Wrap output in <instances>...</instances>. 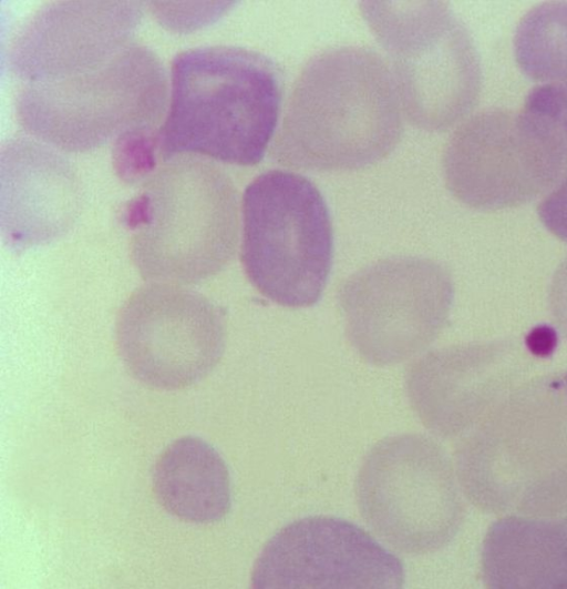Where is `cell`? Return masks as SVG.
<instances>
[{
	"mask_svg": "<svg viewBox=\"0 0 567 589\" xmlns=\"http://www.w3.org/2000/svg\"><path fill=\"white\" fill-rule=\"evenodd\" d=\"M166 91L158 58L133 41L63 78L20 84L16 110L37 140L58 150L86 151L128 132L158 130Z\"/></svg>",
	"mask_w": 567,
	"mask_h": 589,
	"instance_id": "obj_5",
	"label": "cell"
},
{
	"mask_svg": "<svg viewBox=\"0 0 567 589\" xmlns=\"http://www.w3.org/2000/svg\"><path fill=\"white\" fill-rule=\"evenodd\" d=\"M534 365L532 351L518 339L452 345L410 365L406 395L433 435L458 440L526 380Z\"/></svg>",
	"mask_w": 567,
	"mask_h": 589,
	"instance_id": "obj_12",
	"label": "cell"
},
{
	"mask_svg": "<svg viewBox=\"0 0 567 589\" xmlns=\"http://www.w3.org/2000/svg\"><path fill=\"white\" fill-rule=\"evenodd\" d=\"M403 114L392 72L380 54L363 45L328 48L299 72L271 155L296 170L363 169L396 146Z\"/></svg>",
	"mask_w": 567,
	"mask_h": 589,
	"instance_id": "obj_1",
	"label": "cell"
},
{
	"mask_svg": "<svg viewBox=\"0 0 567 589\" xmlns=\"http://www.w3.org/2000/svg\"><path fill=\"white\" fill-rule=\"evenodd\" d=\"M158 151V130L128 132L113 143V162L118 175L138 181L152 173Z\"/></svg>",
	"mask_w": 567,
	"mask_h": 589,
	"instance_id": "obj_19",
	"label": "cell"
},
{
	"mask_svg": "<svg viewBox=\"0 0 567 589\" xmlns=\"http://www.w3.org/2000/svg\"><path fill=\"white\" fill-rule=\"evenodd\" d=\"M168 111L158 153L193 154L255 165L275 134L281 101L276 64L241 47L186 50L173 61Z\"/></svg>",
	"mask_w": 567,
	"mask_h": 589,
	"instance_id": "obj_2",
	"label": "cell"
},
{
	"mask_svg": "<svg viewBox=\"0 0 567 589\" xmlns=\"http://www.w3.org/2000/svg\"><path fill=\"white\" fill-rule=\"evenodd\" d=\"M455 466L433 439L401 434L378 441L355 480L360 514L378 537L408 555L435 552L465 516Z\"/></svg>",
	"mask_w": 567,
	"mask_h": 589,
	"instance_id": "obj_9",
	"label": "cell"
},
{
	"mask_svg": "<svg viewBox=\"0 0 567 589\" xmlns=\"http://www.w3.org/2000/svg\"><path fill=\"white\" fill-rule=\"evenodd\" d=\"M548 303L553 319L567 341V258L560 263L551 278Z\"/></svg>",
	"mask_w": 567,
	"mask_h": 589,
	"instance_id": "obj_22",
	"label": "cell"
},
{
	"mask_svg": "<svg viewBox=\"0 0 567 589\" xmlns=\"http://www.w3.org/2000/svg\"><path fill=\"white\" fill-rule=\"evenodd\" d=\"M198 6L199 3L196 4V8ZM227 6V3H203L198 10L196 8L194 10H182L178 3H152L156 17L162 22L167 27L184 31L189 28H196V22L205 24V22L212 21Z\"/></svg>",
	"mask_w": 567,
	"mask_h": 589,
	"instance_id": "obj_21",
	"label": "cell"
},
{
	"mask_svg": "<svg viewBox=\"0 0 567 589\" xmlns=\"http://www.w3.org/2000/svg\"><path fill=\"white\" fill-rule=\"evenodd\" d=\"M514 54L528 78L567 97V2H543L527 11L515 30Z\"/></svg>",
	"mask_w": 567,
	"mask_h": 589,
	"instance_id": "obj_18",
	"label": "cell"
},
{
	"mask_svg": "<svg viewBox=\"0 0 567 589\" xmlns=\"http://www.w3.org/2000/svg\"><path fill=\"white\" fill-rule=\"evenodd\" d=\"M567 164V126L556 104L530 90L522 111L486 109L463 120L442 158L443 177L464 205L495 211L545 196Z\"/></svg>",
	"mask_w": 567,
	"mask_h": 589,
	"instance_id": "obj_4",
	"label": "cell"
},
{
	"mask_svg": "<svg viewBox=\"0 0 567 589\" xmlns=\"http://www.w3.org/2000/svg\"><path fill=\"white\" fill-rule=\"evenodd\" d=\"M360 10L388 54L411 123L440 132L464 120L478 99L482 70L455 11L440 1H362Z\"/></svg>",
	"mask_w": 567,
	"mask_h": 589,
	"instance_id": "obj_7",
	"label": "cell"
},
{
	"mask_svg": "<svg viewBox=\"0 0 567 589\" xmlns=\"http://www.w3.org/2000/svg\"><path fill=\"white\" fill-rule=\"evenodd\" d=\"M226 338L221 309L202 294L154 283L140 288L120 313L116 343L130 373L157 389H179L207 376Z\"/></svg>",
	"mask_w": 567,
	"mask_h": 589,
	"instance_id": "obj_11",
	"label": "cell"
},
{
	"mask_svg": "<svg viewBox=\"0 0 567 589\" xmlns=\"http://www.w3.org/2000/svg\"><path fill=\"white\" fill-rule=\"evenodd\" d=\"M241 213V262L250 283L281 306L316 304L333 253L331 219L318 187L291 171H267L246 187Z\"/></svg>",
	"mask_w": 567,
	"mask_h": 589,
	"instance_id": "obj_8",
	"label": "cell"
},
{
	"mask_svg": "<svg viewBox=\"0 0 567 589\" xmlns=\"http://www.w3.org/2000/svg\"><path fill=\"white\" fill-rule=\"evenodd\" d=\"M481 569L488 588H567V466L489 526Z\"/></svg>",
	"mask_w": 567,
	"mask_h": 589,
	"instance_id": "obj_15",
	"label": "cell"
},
{
	"mask_svg": "<svg viewBox=\"0 0 567 589\" xmlns=\"http://www.w3.org/2000/svg\"><path fill=\"white\" fill-rule=\"evenodd\" d=\"M537 212L547 230L567 243V164L556 185L542 197Z\"/></svg>",
	"mask_w": 567,
	"mask_h": 589,
	"instance_id": "obj_20",
	"label": "cell"
},
{
	"mask_svg": "<svg viewBox=\"0 0 567 589\" xmlns=\"http://www.w3.org/2000/svg\"><path fill=\"white\" fill-rule=\"evenodd\" d=\"M399 558L352 522L307 517L279 530L257 558L254 588H400Z\"/></svg>",
	"mask_w": 567,
	"mask_h": 589,
	"instance_id": "obj_13",
	"label": "cell"
},
{
	"mask_svg": "<svg viewBox=\"0 0 567 589\" xmlns=\"http://www.w3.org/2000/svg\"><path fill=\"white\" fill-rule=\"evenodd\" d=\"M453 297L450 272L413 256L380 260L351 275L338 294L350 345L374 366L427 348L446 325Z\"/></svg>",
	"mask_w": 567,
	"mask_h": 589,
	"instance_id": "obj_10",
	"label": "cell"
},
{
	"mask_svg": "<svg viewBox=\"0 0 567 589\" xmlns=\"http://www.w3.org/2000/svg\"><path fill=\"white\" fill-rule=\"evenodd\" d=\"M140 19L134 2L48 3L18 29L9 69L20 84L65 77L132 43Z\"/></svg>",
	"mask_w": 567,
	"mask_h": 589,
	"instance_id": "obj_14",
	"label": "cell"
},
{
	"mask_svg": "<svg viewBox=\"0 0 567 589\" xmlns=\"http://www.w3.org/2000/svg\"><path fill=\"white\" fill-rule=\"evenodd\" d=\"M58 149L29 138L10 139L1 152L2 231L28 247L61 235L76 216L80 186Z\"/></svg>",
	"mask_w": 567,
	"mask_h": 589,
	"instance_id": "obj_16",
	"label": "cell"
},
{
	"mask_svg": "<svg viewBox=\"0 0 567 589\" xmlns=\"http://www.w3.org/2000/svg\"><path fill=\"white\" fill-rule=\"evenodd\" d=\"M164 162L127 207L133 257L145 278L197 282L223 270L234 256L236 189L223 170L198 155Z\"/></svg>",
	"mask_w": 567,
	"mask_h": 589,
	"instance_id": "obj_3",
	"label": "cell"
},
{
	"mask_svg": "<svg viewBox=\"0 0 567 589\" xmlns=\"http://www.w3.org/2000/svg\"><path fill=\"white\" fill-rule=\"evenodd\" d=\"M153 486L163 508L184 521L215 522L230 508L227 466L215 448L197 437L177 439L162 453Z\"/></svg>",
	"mask_w": 567,
	"mask_h": 589,
	"instance_id": "obj_17",
	"label": "cell"
},
{
	"mask_svg": "<svg viewBox=\"0 0 567 589\" xmlns=\"http://www.w3.org/2000/svg\"><path fill=\"white\" fill-rule=\"evenodd\" d=\"M454 466L465 498L498 517L567 466V370L514 388L457 440Z\"/></svg>",
	"mask_w": 567,
	"mask_h": 589,
	"instance_id": "obj_6",
	"label": "cell"
}]
</instances>
